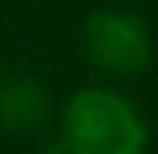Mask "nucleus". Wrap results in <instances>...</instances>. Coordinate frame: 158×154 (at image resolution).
<instances>
[{
	"label": "nucleus",
	"mask_w": 158,
	"mask_h": 154,
	"mask_svg": "<svg viewBox=\"0 0 158 154\" xmlns=\"http://www.w3.org/2000/svg\"><path fill=\"white\" fill-rule=\"evenodd\" d=\"M59 147L66 154H143L147 121L118 88H81L59 117Z\"/></svg>",
	"instance_id": "1"
},
{
	"label": "nucleus",
	"mask_w": 158,
	"mask_h": 154,
	"mask_svg": "<svg viewBox=\"0 0 158 154\" xmlns=\"http://www.w3.org/2000/svg\"><path fill=\"white\" fill-rule=\"evenodd\" d=\"M85 59L110 77H136L155 59V40L140 15L125 7H103L92 11L85 22Z\"/></svg>",
	"instance_id": "2"
},
{
	"label": "nucleus",
	"mask_w": 158,
	"mask_h": 154,
	"mask_svg": "<svg viewBox=\"0 0 158 154\" xmlns=\"http://www.w3.org/2000/svg\"><path fill=\"white\" fill-rule=\"evenodd\" d=\"M48 114H52V99L37 77H0V128L4 132H37L48 121Z\"/></svg>",
	"instance_id": "3"
}]
</instances>
